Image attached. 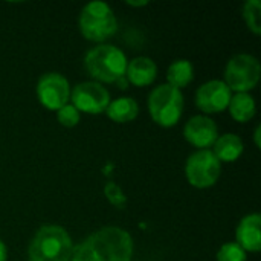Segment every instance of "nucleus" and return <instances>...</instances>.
<instances>
[{"mask_svg": "<svg viewBox=\"0 0 261 261\" xmlns=\"http://www.w3.org/2000/svg\"><path fill=\"white\" fill-rule=\"evenodd\" d=\"M127 78L132 84L138 87H145L156 80L158 66L148 57H136L127 63Z\"/></svg>", "mask_w": 261, "mask_h": 261, "instance_id": "obj_13", "label": "nucleus"}, {"mask_svg": "<svg viewBox=\"0 0 261 261\" xmlns=\"http://www.w3.org/2000/svg\"><path fill=\"white\" fill-rule=\"evenodd\" d=\"M243 18L254 34H261V3L260 0H248L243 6Z\"/></svg>", "mask_w": 261, "mask_h": 261, "instance_id": "obj_18", "label": "nucleus"}, {"mask_svg": "<svg viewBox=\"0 0 261 261\" xmlns=\"http://www.w3.org/2000/svg\"><path fill=\"white\" fill-rule=\"evenodd\" d=\"M70 99L72 106L78 112L98 115L106 112V109L109 107L110 93L102 84L86 81L73 87V90L70 92Z\"/></svg>", "mask_w": 261, "mask_h": 261, "instance_id": "obj_8", "label": "nucleus"}, {"mask_svg": "<svg viewBox=\"0 0 261 261\" xmlns=\"http://www.w3.org/2000/svg\"><path fill=\"white\" fill-rule=\"evenodd\" d=\"M86 72L101 83H118L125 76L127 57L112 44H99L90 49L84 57Z\"/></svg>", "mask_w": 261, "mask_h": 261, "instance_id": "obj_3", "label": "nucleus"}, {"mask_svg": "<svg viewBox=\"0 0 261 261\" xmlns=\"http://www.w3.org/2000/svg\"><path fill=\"white\" fill-rule=\"evenodd\" d=\"M194 78V67L191 64V61L188 60H176L170 64L168 70H167V80L170 86L176 87V89H182L185 86H188Z\"/></svg>", "mask_w": 261, "mask_h": 261, "instance_id": "obj_16", "label": "nucleus"}, {"mask_svg": "<svg viewBox=\"0 0 261 261\" xmlns=\"http://www.w3.org/2000/svg\"><path fill=\"white\" fill-rule=\"evenodd\" d=\"M222 171V162L214 156L211 150H199L193 153L185 165V174L188 182L196 188L213 187Z\"/></svg>", "mask_w": 261, "mask_h": 261, "instance_id": "obj_7", "label": "nucleus"}, {"mask_svg": "<svg viewBox=\"0 0 261 261\" xmlns=\"http://www.w3.org/2000/svg\"><path fill=\"white\" fill-rule=\"evenodd\" d=\"M185 139L200 150H206L208 147L214 145L216 139L219 138V128L216 122L208 116H193L184 128Z\"/></svg>", "mask_w": 261, "mask_h": 261, "instance_id": "obj_11", "label": "nucleus"}, {"mask_svg": "<svg viewBox=\"0 0 261 261\" xmlns=\"http://www.w3.org/2000/svg\"><path fill=\"white\" fill-rule=\"evenodd\" d=\"M133 255L132 236L118 226H106L72 251V261H130Z\"/></svg>", "mask_w": 261, "mask_h": 261, "instance_id": "obj_1", "label": "nucleus"}, {"mask_svg": "<svg viewBox=\"0 0 261 261\" xmlns=\"http://www.w3.org/2000/svg\"><path fill=\"white\" fill-rule=\"evenodd\" d=\"M78 26L86 40L101 43L116 32L118 20L106 2H90L83 8Z\"/></svg>", "mask_w": 261, "mask_h": 261, "instance_id": "obj_4", "label": "nucleus"}, {"mask_svg": "<svg viewBox=\"0 0 261 261\" xmlns=\"http://www.w3.org/2000/svg\"><path fill=\"white\" fill-rule=\"evenodd\" d=\"M106 113L112 121L124 124V122L133 121L138 116L139 107H138V102L133 98L121 96V98H118V99H115V101H112L109 104V107L106 109Z\"/></svg>", "mask_w": 261, "mask_h": 261, "instance_id": "obj_15", "label": "nucleus"}, {"mask_svg": "<svg viewBox=\"0 0 261 261\" xmlns=\"http://www.w3.org/2000/svg\"><path fill=\"white\" fill-rule=\"evenodd\" d=\"M231 116L239 122H248L255 115V101L249 93H236L229 101Z\"/></svg>", "mask_w": 261, "mask_h": 261, "instance_id": "obj_17", "label": "nucleus"}, {"mask_svg": "<svg viewBox=\"0 0 261 261\" xmlns=\"http://www.w3.org/2000/svg\"><path fill=\"white\" fill-rule=\"evenodd\" d=\"M37 96L46 109L58 110L70 99L69 81L58 72H47L37 83Z\"/></svg>", "mask_w": 261, "mask_h": 261, "instance_id": "obj_9", "label": "nucleus"}, {"mask_svg": "<svg viewBox=\"0 0 261 261\" xmlns=\"http://www.w3.org/2000/svg\"><path fill=\"white\" fill-rule=\"evenodd\" d=\"M57 118L58 122L64 127H75L80 122V112L72 106V104H66L61 109L57 110Z\"/></svg>", "mask_w": 261, "mask_h": 261, "instance_id": "obj_20", "label": "nucleus"}, {"mask_svg": "<svg viewBox=\"0 0 261 261\" xmlns=\"http://www.w3.org/2000/svg\"><path fill=\"white\" fill-rule=\"evenodd\" d=\"M148 112L151 119L161 127H173L184 112V95L170 84H161L148 95Z\"/></svg>", "mask_w": 261, "mask_h": 261, "instance_id": "obj_5", "label": "nucleus"}, {"mask_svg": "<svg viewBox=\"0 0 261 261\" xmlns=\"http://www.w3.org/2000/svg\"><path fill=\"white\" fill-rule=\"evenodd\" d=\"M6 260H8V251H6L5 243L0 240V261H6Z\"/></svg>", "mask_w": 261, "mask_h": 261, "instance_id": "obj_22", "label": "nucleus"}, {"mask_svg": "<svg viewBox=\"0 0 261 261\" xmlns=\"http://www.w3.org/2000/svg\"><path fill=\"white\" fill-rule=\"evenodd\" d=\"M73 243L69 232L58 225L41 226L28 249L29 261H69Z\"/></svg>", "mask_w": 261, "mask_h": 261, "instance_id": "obj_2", "label": "nucleus"}, {"mask_svg": "<svg viewBox=\"0 0 261 261\" xmlns=\"http://www.w3.org/2000/svg\"><path fill=\"white\" fill-rule=\"evenodd\" d=\"M127 5H130V6H145V5H148V2H127Z\"/></svg>", "mask_w": 261, "mask_h": 261, "instance_id": "obj_24", "label": "nucleus"}, {"mask_svg": "<svg viewBox=\"0 0 261 261\" xmlns=\"http://www.w3.org/2000/svg\"><path fill=\"white\" fill-rule=\"evenodd\" d=\"M217 261H246V252L236 242H229L219 249Z\"/></svg>", "mask_w": 261, "mask_h": 261, "instance_id": "obj_19", "label": "nucleus"}, {"mask_svg": "<svg viewBox=\"0 0 261 261\" xmlns=\"http://www.w3.org/2000/svg\"><path fill=\"white\" fill-rule=\"evenodd\" d=\"M254 139H255V145L257 147H260V125L255 128V132H254Z\"/></svg>", "mask_w": 261, "mask_h": 261, "instance_id": "obj_23", "label": "nucleus"}, {"mask_svg": "<svg viewBox=\"0 0 261 261\" xmlns=\"http://www.w3.org/2000/svg\"><path fill=\"white\" fill-rule=\"evenodd\" d=\"M261 66L260 61L249 54L234 55L225 69V84L231 92L248 93L260 81Z\"/></svg>", "mask_w": 261, "mask_h": 261, "instance_id": "obj_6", "label": "nucleus"}, {"mask_svg": "<svg viewBox=\"0 0 261 261\" xmlns=\"http://www.w3.org/2000/svg\"><path fill=\"white\" fill-rule=\"evenodd\" d=\"M104 194L107 197V200L116 206V208H124L125 203H127V197L124 196L121 187L115 182H107L106 187H104Z\"/></svg>", "mask_w": 261, "mask_h": 261, "instance_id": "obj_21", "label": "nucleus"}, {"mask_svg": "<svg viewBox=\"0 0 261 261\" xmlns=\"http://www.w3.org/2000/svg\"><path fill=\"white\" fill-rule=\"evenodd\" d=\"M231 89L222 80H211L202 84L196 92V104L205 113H219L229 106Z\"/></svg>", "mask_w": 261, "mask_h": 261, "instance_id": "obj_10", "label": "nucleus"}, {"mask_svg": "<svg viewBox=\"0 0 261 261\" xmlns=\"http://www.w3.org/2000/svg\"><path fill=\"white\" fill-rule=\"evenodd\" d=\"M213 153L220 162H234L243 153V141L234 133H225L216 139Z\"/></svg>", "mask_w": 261, "mask_h": 261, "instance_id": "obj_14", "label": "nucleus"}, {"mask_svg": "<svg viewBox=\"0 0 261 261\" xmlns=\"http://www.w3.org/2000/svg\"><path fill=\"white\" fill-rule=\"evenodd\" d=\"M237 245H240L245 252H258L261 249V216L249 214L245 216L236 229Z\"/></svg>", "mask_w": 261, "mask_h": 261, "instance_id": "obj_12", "label": "nucleus"}]
</instances>
